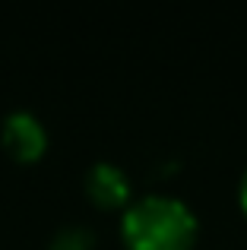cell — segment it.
Returning <instances> with one entry per match:
<instances>
[{"label": "cell", "instance_id": "1", "mask_svg": "<svg viewBox=\"0 0 247 250\" xmlns=\"http://www.w3.org/2000/svg\"><path fill=\"white\" fill-rule=\"evenodd\" d=\"M121 234L130 250H190L197 241V215L178 196H140L124 209Z\"/></svg>", "mask_w": 247, "mask_h": 250}, {"label": "cell", "instance_id": "2", "mask_svg": "<svg viewBox=\"0 0 247 250\" xmlns=\"http://www.w3.org/2000/svg\"><path fill=\"white\" fill-rule=\"evenodd\" d=\"M0 140H3V149L16 162H35L48 146V133H44L41 121L29 111H13L3 121Z\"/></svg>", "mask_w": 247, "mask_h": 250}, {"label": "cell", "instance_id": "3", "mask_svg": "<svg viewBox=\"0 0 247 250\" xmlns=\"http://www.w3.org/2000/svg\"><path fill=\"white\" fill-rule=\"evenodd\" d=\"M86 190L99 206H124L130 196V184H127V174L111 165V162H99V165L89 168L86 174Z\"/></svg>", "mask_w": 247, "mask_h": 250}, {"label": "cell", "instance_id": "4", "mask_svg": "<svg viewBox=\"0 0 247 250\" xmlns=\"http://www.w3.org/2000/svg\"><path fill=\"white\" fill-rule=\"evenodd\" d=\"M89 244H92V234L82 225H73V228H63V231L57 234L51 250H89Z\"/></svg>", "mask_w": 247, "mask_h": 250}, {"label": "cell", "instance_id": "5", "mask_svg": "<svg viewBox=\"0 0 247 250\" xmlns=\"http://www.w3.org/2000/svg\"><path fill=\"white\" fill-rule=\"evenodd\" d=\"M241 209H244V215H247V174H244V181H241Z\"/></svg>", "mask_w": 247, "mask_h": 250}]
</instances>
